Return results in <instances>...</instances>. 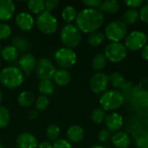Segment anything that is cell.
I'll list each match as a JSON object with an SVG mask.
<instances>
[{
  "mask_svg": "<svg viewBox=\"0 0 148 148\" xmlns=\"http://www.w3.org/2000/svg\"><path fill=\"white\" fill-rule=\"evenodd\" d=\"M76 27L83 33H92L97 31L104 23V16L98 9H84L78 13Z\"/></svg>",
  "mask_w": 148,
  "mask_h": 148,
  "instance_id": "obj_1",
  "label": "cell"
},
{
  "mask_svg": "<svg viewBox=\"0 0 148 148\" xmlns=\"http://www.w3.org/2000/svg\"><path fill=\"white\" fill-rule=\"evenodd\" d=\"M24 81L23 71L16 67H6L0 71V82L7 88L14 89L20 87Z\"/></svg>",
  "mask_w": 148,
  "mask_h": 148,
  "instance_id": "obj_2",
  "label": "cell"
},
{
  "mask_svg": "<svg viewBox=\"0 0 148 148\" xmlns=\"http://www.w3.org/2000/svg\"><path fill=\"white\" fill-rule=\"evenodd\" d=\"M36 24L38 29L45 35L54 34L58 28L56 17L51 12L46 10L37 15L36 18Z\"/></svg>",
  "mask_w": 148,
  "mask_h": 148,
  "instance_id": "obj_3",
  "label": "cell"
},
{
  "mask_svg": "<svg viewBox=\"0 0 148 148\" xmlns=\"http://www.w3.org/2000/svg\"><path fill=\"white\" fill-rule=\"evenodd\" d=\"M101 108L105 111H113L120 108L124 103V96L116 90H108L103 93L100 98Z\"/></svg>",
  "mask_w": 148,
  "mask_h": 148,
  "instance_id": "obj_4",
  "label": "cell"
},
{
  "mask_svg": "<svg viewBox=\"0 0 148 148\" xmlns=\"http://www.w3.org/2000/svg\"><path fill=\"white\" fill-rule=\"evenodd\" d=\"M61 41L66 48L73 49L80 44L82 33L75 25L67 24L61 31Z\"/></svg>",
  "mask_w": 148,
  "mask_h": 148,
  "instance_id": "obj_5",
  "label": "cell"
},
{
  "mask_svg": "<svg viewBox=\"0 0 148 148\" xmlns=\"http://www.w3.org/2000/svg\"><path fill=\"white\" fill-rule=\"evenodd\" d=\"M127 25L121 20L110 22L105 29V36L112 42H120L127 35Z\"/></svg>",
  "mask_w": 148,
  "mask_h": 148,
  "instance_id": "obj_6",
  "label": "cell"
},
{
  "mask_svg": "<svg viewBox=\"0 0 148 148\" xmlns=\"http://www.w3.org/2000/svg\"><path fill=\"white\" fill-rule=\"evenodd\" d=\"M56 62L63 69L73 67L77 60L76 53L72 49L66 47L60 48L55 54Z\"/></svg>",
  "mask_w": 148,
  "mask_h": 148,
  "instance_id": "obj_7",
  "label": "cell"
},
{
  "mask_svg": "<svg viewBox=\"0 0 148 148\" xmlns=\"http://www.w3.org/2000/svg\"><path fill=\"white\" fill-rule=\"evenodd\" d=\"M104 55L111 62L118 63L126 58L127 55V49L121 42H111L106 46Z\"/></svg>",
  "mask_w": 148,
  "mask_h": 148,
  "instance_id": "obj_8",
  "label": "cell"
},
{
  "mask_svg": "<svg viewBox=\"0 0 148 148\" xmlns=\"http://www.w3.org/2000/svg\"><path fill=\"white\" fill-rule=\"evenodd\" d=\"M56 67L53 62L48 58L42 57L36 62L35 68L36 75L40 81L51 80L56 74Z\"/></svg>",
  "mask_w": 148,
  "mask_h": 148,
  "instance_id": "obj_9",
  "label": "cell"
},
{
  "mask_svg": "<svg viewBox=\"0 0 148 148\" xmlns=\"http://www.w3.org/2000/svg\"><path fill=\"white\" fill-rule=\"evenodd\" d=\"M147 36L144 32L134 30L127 35L124 45L127 49L137 51L142 49L147 45Z\"/></svg>",
  "mask_w": 148,
  "mask_h": 148,
  "instance_id": "obj_10",
  "label": "cell"
},
{
  "mask_svg": "<svg viewBox=\"0 0 148 148\" xmlns=\"http://www.w3.org/2000/svg\"><path fill=\"white\" fill-rule=\"evenodd\" d=\"M108 76L102 72L95 74L89 81V88L91 91L97 95L105 93L108 89Z\"/></svg>",
  "mask_w": 148,
  "mask_h": 148,
  "instance_id": "obj_11",
  "label": "cell"
},
{
  "mask_svg": "<svg viewBox=\"0 0 148 148\" xmlns=\"http://www.w3.org/2000/svg\"><path fill=\"white\" fill-rule=\"evenodd\" d=\"M15 23L18 29L23 31H29L32 29L35 24V19L33 16L29 12H19L15 17Z\"/></svg>",
  "mask_w": 148,
  "mask_h": 148,
  "instance_id": "obj_12",
  "label": "cell"
},
{
  "mask_svg": "<svg viewBox=\"0 0 148 148\" xmlns=\"http://www.w3.org/2000/svg\"><path fill=\"white\" fill-rule=\"evenodd\" d=\"M16 144L18 148H36L38 147L37 139L29 133H23L16 137Z\"/></svg>",
  "mask_w": 148,
  "mask_h": 148,
  "instance_id": "obj_13",
  "label": "cell"
},
{
  "mask_svg": "<svg viewBox=\"0 0 148 148\" xmlns=\"http://www.w3.org/2000/svg\"><path fill=\"white\" fill-rule=\"evenodd\" d=\"M107 129L110 132H119L123 126V118L118 113H111L105 120Z\"/></svg>",
  "mask_w": 148,
  "mask_h": 148,
  "instance_id": "obj_14",
  "label": "cell"
},
{
  "mask_svg": "<svg viewBox=\"0 0 148 148\" xmlns=\"http://www.w3.org/2000/svg\"><path fill=\"white\" fill-rule=\"evenodd\" d=\"M15 11L16 5L12 0H0V21L10 20Z\"/></svg>",
  "mask_w": 148,
  "mask_h": 148,
  "instance_id": "obj_15",
  "label": "cell"
},
{
  "mask_svg": "<svg viewBox=\"0 0 148 148\" xmlns=\"http://www.w3.org/2000/svg\"><path fill=\"white\" fill-rule=\"evenodd\" d=\"M36 62L37 61L36 60L35 56L32 54L27 53V54H24L19 59L18 64H19L20 69L22 71H24L27 75H29L30 72L33 69H35L36 66Z\"/></svg>",
  "mask_w": 148,
  "mask_h": 148,
  "instance_id": "obj_16",
  "label": "cell"
},
{
  "mask_svg": "<svg viewBox=\"0 0 148 148\" xmlns=\"http://www.w3.org/2000/svg\"><path fill=\"white\" fill-rule=\"evenodd\" d=\"M67 137L69 141L79 143L84 138V129L78 125H72L67 130Z\"/></svg>",
  "mask_w": 148,
  "mask_h": 148,
  "instance_id": "obj_17",
  "label": "cell"
},
{
  "mask_svg": "<svg viewBox=\"0 0 148 148\" xmlns=\"http://www.w3.org/2000/svg\"><path fill=\"white\" fill-rule=\"evenodd\" d=\"M111 140L114 147L117 148H127L131 143L130 137L126 133L120 131L115 133L112 136Z\"/></svg>",
  "mask_w": 148,
  "mask_h": 148,
  "instance_id": "obj_18",
  "label": "cell"
},
{
  "mask_svg": "<svg viewBox=\"0 0 148 148\" xmlns=\"http://www.w3.org/2000/svg\"><path fill=\"white\" fill-rule=\"evenodd\" d=\"M56 84L61 87H64L69 84L71 82V75L67 69H58L56 71V74L53 77Z\"/></svg>",
  "mask_w": 148,
  "mask_h": 148,
  "instance_id": "obj_19",
  "label": "cell"
},
{
  "mask_svg": "<svg viewBox=\"0 0 148 148\" xmlns=\"http://www.w3.org/2000/svg\"><path fill=\"white\" fill-rule=\"evenodd\" d=\"M36 101L35 95L30 91H23L18 95L17 102L23 108H29Z\"/></svg>",
  "mask_w": 148,
  "mask_h": 148,
  "instance_id": "obj_20",
  "label": "cell"
},
{
  "mask_svg": "<svg viewBox=\"0 0 148 148\" xmlns=\"http://www.w3.org/2000/svg\"><path fill=\"white\" fill-rule=\"evenodd\" d=\"M0 56L3 58V60L10 62L16 60V58L19 56V51L13 45H8L2 49Z\"/></svg>",
  "mask_w": 148,
  "mask_h": 148,
  "instance_id": "obj_21",
  "label": "cell"
},
{
  "mask_svg": "<svg viewBox=\"0 0 148 148\" xmlns=\"http://www.w3.org/2000/svg\"><path fill=\"white\" fill-rule=\"evenodd\" d=\"M120 3L116 0H106L101 3L98 10L101 12H107L110 14H114L120 10Z\"/></svg>",
  "mask_w": 148,
  "mask_h": 148,
  "instance_id": "obj_22",
  "label": "cell"
},
{
  "mask_svg": "<svg viewBox=\"0 0 148 148\" xmlns=\"http://www.w3.org/2000/svg\"><path fill=\"white\" fill-rule=\"evenodd\" d=\"M105 41V34L101 31H95L88 35V42L92 47H99Z\"/></svg>",
  "mask_w": 148,
  "mask_h": 148,
  "instance_id": "obj_23",
  "label": "cell"
},
{
  "mask_svg": "<svg viewBox=\"0 0 148 148\" xmlns=\"http://www.w3.org/2000/svg\"><path fill=\"white\" fill-rule=\"evenodd\" d=\"M140 18L139 11L136 9H129L126 10L122 16V22L127 24H134Z\"/></svg>",
  "mask_w": 148,
  "mask_h": 148,
  "instance_id": "obj_24",
  "label": "cell"
},
{
  "mask_svg": "<svg viewBox=\"0 0 148 148\" xmlns=\"http://www.w3.org/2000/svg\"><path fill=\"white\" fill-rule=\"evenodd\" d=\"M77 10L72 5H67L63 8L62 11V17L67 23H71L75 21L77 17Z\"/></svg>",
  "mask_w": 148,
  "mask_h": 148,
  "instance_id": "obj_25",
  "label": "cell"
},
{
  "mask_svg": "<svg viewBox=\"0 0 148 148\" xmlns=\"http://www.w3.org/2000/svg\"><path fill=\"white\" fill-rule=\"evenodd\" d=\"M107 62L108 59L105 56V55L102 53H99L94 56L92 60V67L95 71H101L106 67Z\"/></svg>",
  "mask_w": 148,
  "mask_h": 148,
  "instance_id": "obj_26",
  "label": "cell"
},
{
  "mask_svg": "<svg viewBox=\"0 0 148 148\" xmlns=\"http://www.w3.org/2000/svg\"><path fill=\"white\" fill-rule=\"evenodd\" d=\"M28 9L33 14H40L45 10V3L43 0H29L27 3Z\"/></svg>",
  "mask_w": 148,
  "mask_h": 148,
  "instance_id": "obj_27",
  "label": "cell"
},
{
  "mask_svg": "<svg viewBox=\"0 0 148 148\" xmlns=\"http://www.w3.org/2000/svg\"><path fill=\"white\" fill-rule=\"evenodd\" d=\"M38 90L42 94V95H49L53 94L55 90V87L53 82L50 80H42L40 81L38 84Z\"/></svg>",
  "mask_w": 148,
  "mask_h": 148,
  "instance_id": "obj_28",
  "label": "cell"
},
{
  "mask_svg": "<svg viewBox=\"0 0 148 148\" xmlns=\"http://www.w3.org/2000/svg\"><path fill=\"white\" fill-rule=\"evenodd\" d=\"M108 80H109V82L111 83V85L115 88H122L126 84L125 78L120 73L111 74L108 76Z\"/></svg>",
  "mask_w": 148,
  "mask_h": 148,
  "instance_id": "obj_29",
  "label": "cell"
},
{
  "mask_svg": "<svg viewBox=\"0 0 148 148\" xmlns=\"http://www.w3.org/2000/svg\"><path fill=\"white\" fill-rule=\"evenodd\" d=\"M107 117L106 111L101 108H95L91 114V121L95 124H101Z\"/></svg>",
  "mask_w": 148,
  "mask_h": 148,
  "instance_id": "obj_30",
  "label": "cell"
},
{
  "mask_svg": "<svg viewBox=\"0 0 148 148\" xmlns=\"http://www.w3.org/2000/svg\"><path fill=\"white\" fill-rule=\"evenodd\" d=\"M12 44L13 46L20 52H24L29 49V42L28 41L22 37V36H16L12 39Z\"/></svg>",
  "mask_w": 148,
  "mask_h": 148,
  "instance_id": "obj_31",
  "label": "cell"
},
{
  "mask_svg": "<svg viewBox=\"0 0 148 148\" xmlns=\"http://www.w3.org/2000/svg\"><path fill=\"white\" fill-rule=\"evenodd\" d=\"M46 134H47V137L50 140L56 141L57 140H59V136L61 134V129H60V127L57 125H56V124H50L47 127Z\"/></svg>",
  "mask_w": 148,
  "mask_h": 148,
  "instance_id": "obj_32",
  "label": "cell"
},
{
  "mask_svg": "<svg viewBox=\"0 0 148 148\" xmlns=\"http://www.w3.org/2000/svg\"><path fill=\"white\" fill-rule=\"evenodd\" d=\"M10 121V114L7 108L0 106V128L6 127Z\"/></svg>",
  "mask_w": 148,
  "mask_h": 148,
  "instance_id": "obj_33",
  "label": "cell"
},
{
  "mask_svg": "<svg viewBox=\"0 0 148 148\" xmlns=\"http://www.w3.org/2000/svg\"><path fill=\"white\" fill-rule=\"evenodd\" d=\"M49 105V100L46 95H40L36 98L35 101V106L38 111H45Z\"/></svg>",
  "mask_w": 148,
  "mask_h": 148,
  "instance_id": "obj_34",
  "label": "cell"
},
{
  "mask_svg": "<svg viewBox=\"0 0 148 148\" xmlns=\"http://www.w3.org/2000/svg\"><path fill=\"white\" fill-rule=\"evenodd\" d=\"M11 33H12V29L10 25L3 23H0V41L5 40L8 37H10Z\"/></svg>",
  "mask_w": 148,
  "mask_h": 148,
  "instance_id": "obj_35",
  "label": "cell"
},
{
  "mask_svg": "<svg viewBox=\"0 0 148 148\" xmlns=\"http://www.w3.org/2000/svg\"><path fill=\"white\" fill-rule=\"evenodd\" d=\"M98 140L101 141V142H107L111 138H112V135H111V132L108 131V129H102L101 130L99 133H98Z\"/></svg>",
  "mask_w": 148,
  "mask_h": 148,
  "instance_id": "obj_36",
  "label": "cell"
},
{
  "mask_svg": "<svg viewBox=\"0 0 148 148\" xmlns=\"http://www.w3.org/2000/svg\"><path fill=\"white\" fill-rule=\"evenodd\" d=\"M53 148H73L71 143L65 139H59L53 144Z\"/></svg>",
  "mask_w": 148,
  "mask_h": 148,
  "instance_id": "obj_37",
  "label": "cell"
},
{
  "mask_svg": "<svg viewBox=\"0 0 148 148\" xmlns=\"http://www.w3.org/2000/svg\"><path fill=\"white\" fill-rule=\"evenodd\" d=\"M44 3H45V10L49 12H51L53 10L56 9L60 3L59 0H47L44 1Z\"/></svg>",
  "mask_w": 148,
  "mask_h": 148,
  "instance_id": "obj_38",
  "label": "cell"
},
{
  "mask_svg": "<svg viewBox=\"0 0 148 148\" xmlns=\"http://www.w3.org/2000/svg\"><path fill=\"white\" fill-rule=\"evenodd\" d=\"M140 14V18L146 23L148 24V3L143 5L139 11Z\"/></svg>",
  "mask_w": 148,
  "mask_h": 148,
  "instance_id": "obj_39",
  "label": "cell"
},
{
  "mask_svg": "<svg viewBox=\"0 0 148 148\" xmlns=\"http://www.w3.org/2000/svg\"><path fill=\"white\" fill-rule=\"evenodd\" d=\"M82 3L86 6H88L89 9H96L100 7L102 1L101 0H83Z\"/></svg>",
  "mask_w": 148,
  "mask_h": 148,
  "instance_id": "obj_40",
  "label": "cell"
},
{
  "mask_svg": "<svg viewBox=\"0 0 148 148\" xmlns=\"http://www.w3.org/2000/svg\"><path fill=\"white\" fill-rule=\"evenodd\" d=\"M125 3L131 9H135L142 5L143 1L142 0H129V1H125Z\"/></svg>",
  "mask_w": 148,
  "mask_h": 148,
  "instance_id": "obj_41",
  "label": "cell"
},
{
  "mask_svg": "<svg viewBox=\"0 0 148 148\" xmlns=\"http://www.w3.org/2000/svg\"><path fill=\"white\" fill-rule=\"evenodd\" d=\"M141 56L144 60L148 61V45H146L141 50Z\"/></svg>",
  "mask_w": 148,
  "mask_h": 148,
  "instance_id": "obj_42",
  "label": "cell"
},
{
  "mask_svg": "<svg viewBox=\"0 0 148 148\" xmlns=\"http://www.w3.org/2000/svg\"><path fill=\"white\" fill-rule=\"evenodd\" d=\"M29 120H36L37 119L38 117V112L37 110H31L29 113Z\"/></svg>",
  "mask_w": 148,
  "mask_h": 148,
  "instance_id": "obj_43",
  "label": "cell"
},
{
  "mask_svg": "<svg viewBox=\"0 0 148 148\" xmlns=\"http://www.w3.org/2000/svg\"><path fill=\"white\" fill-rule=\"evenodd\" d=\"M37 148H53V145L49 143V141H43L40 144H38Z\"/></svg>",
  "mask_w": 148,
  "mask_h": 148,
  "instance_id": "obj_44",
  "label": "cell"
},
{
  "mask_svg": "<svg viewBox=\"0 0 148 148\" xmlns=\"http://www.w3.org/2000/svg\"><path fill=\"white\" fill-rule=\"evenodd\" d=\"M89 148H105L104 147H102V146H100V145H95V146H93V147H91Z\"/></svg>",
  "mask_w": 148,
  "mask_h": 148,
  "instance_id": "obj_45",
  "label": "cell"
},
{
  "mask_svg": "<svg viewBox=\"0 0 148 148\" xmlns=\"http://www.w3.org/2000/svg\"><path fill=\"white\" fill-rule=\"evenodd\" d=\"M2 101H3V93H2L1 90H0V104H1V102H2Z\"/></svg>",
  "mask_w": 148,
  "mask_h": 148,
  "instance_id": "obj_46",
  "label": "cell"
},
{
  "mask_svg": "<svg viewBox=\"0 0 148 148\" xmlns=\"http://www.w3.org/2000/svg\"><path fill=\"white\" fill-rule=\"evenodd\" d=\"M0 148H3V144H2L1 141H0Z\"/></svg>",
  "mask_w": 148,
  "mask_h": 148,
  "instance_id": "obj_47",
  "label": "cell"
},
{
  "mask_svg": "<svg viewBox=\"0 0 148 148\" xmlns=\"http://www.w3.org/2000/svg\"><path fill=\"white\" fill-rule=\"evenodd\" d=\"M1 50H2V48H1V44H0V55H1Z\"/></svg>",
  "mask_w": 148,
  "mask_h": 148,
  "instance_id": "obj_48",
  "label": "cell"
},
{
  "mask_svg": "<svg viewBox=\"0 0 148 148\" xmlns=\"http://www.w3.org/2000/svg\"><path fill=\"white\" fill-rule=\"evenodd\" d=\"M0 68H1V62H0Z\"/></svg>",
  "mask_w": 148,
  "mask_h": 148,
  "instance_id": "obj_49",
  "label": "cell"
}]
</instances>
